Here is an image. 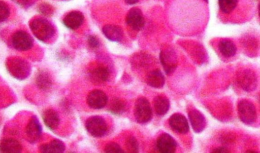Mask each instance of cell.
I'll return each mask as SVG.
<instances>
[{"label":"cell","mask_w":260,"mask_h":153,"mask_svg":"<svg viewBox=\"0 0 260 153\" xmlns=\"http://www.w3.org/2000/svg\"><path fill=\"white\" fill-rule=\"evenodd\" d=\"M169 13L174 28L183 30L201 28L207 16L205 6L201 0H174Z\"/></svg>","instance_id":"obj_1"},{"label":"cell","mask_w":260,"mask_h":153,"mask_svg":"<svg viewBox=\"0 0 260 153\" xmlns=\"http://www.w3.org/2000/svg\"><path fill=\"white\" fill-rule=\"evenodd\" d=\"M29 27L34 36L41 41L49 40L55 33L52 24L44 18L33 19L29 23Z\"/></svg>","instance_id":"obj_2"},{"label":"cell","mask_w":260,"mask_h":153,"mask_svg":"<svg viewBox=\"0 0 260 153\" xmlns=\"http://www.w3.org/2000/svg\"><path fill=\"white\" fill-rule=\"evenodd\" d=\"M6 67L8 72L19 80L27 78L31 71L30 66L26 61L16 57L9 58L6 62Z\"/></svg>","instance_id":"obj_3"},{"label":"cell","mask_w":260,"mask_h":153,"mask_svg":"<svg viewBox=\"0 0 260 153\" xmlns=\"http://www.w3.org/2000/svg\"><path fill=\"white\" fill-rule=\"evenodd\" d=\"M238 113L240 120L247 125H251L254 123L257 118L254 105L246 99H242L239 102Z\"/></svg>","instance_id":"obj_4"},{"label":"cell","mask_w":260,"mask_h":153,"mask_svg":"<svg viewBox=\"0 0 260 153\" xmlns=\"http://www.w3.org/2000/svg\"><path fill=\"white\" fill-rule=\"evenodd\" d=\"M134 116L137 121L141 124L147 123L151 119V107L149 101L145 97H140L136 100L134 106Z\"/></svg>","instance_id":"obj_5"},{"label":"cell","mask_w":260,"mask_h":153,"mask_svg":"<svg viewBox=\"0 0 260 153\" xmlns=\"http://www.w3.org/2000/svg\"><path fill=\"white\" fill-rule=\"evenodd\" d=\"M87 132L94 137H101L107 131V125L105 120L100 116H92L85 123Z\"/></svg>","instance_id":"obj_6"},{"label":"cell","mask_w":260,"mask_h":153,"mask_svg":"<svg viewBox=\"0 0 260 153\" xmlns=\"http://www.w3.org/2000/svg\"><path fill=\"white\" fill-rule=\"evenodd\" d=\"M14 48L19 51H24L30 49L33 46L34 40L31 36L24 30L15 32L12 37Z\"/></svg>","instance_id":"obj_7"},{"label":"cell","mask_w":260,"mask_h":153,"mask_svg":"<svg viewBox=\"0 0 260 153\" xmlns=\"http://www.w3.org/2000/svg\"><path fill=\"white\" fill-rule=\"evenodd\" d=\"M160 60L165 73L168 75L172 73L177 67V55L172 49L162 50L160 53Z\"/></svg>","instance_id":"obj_8"},{"label":"cell","mask_w":260,"mask_h":153,"mask_svg":"<svg viewBox=\"0 0 260 153\" xmlns=\"http://www.w3.org/2000/svg\"><path fill=\"white\" fill-rule=\"evenodd\" d=\"M237 82L243 90L252 91L256 88L257 77L254 72L250 69H245L239 74Z\"/></svg>","instance_id":"obj_9"},{"label":"cell","mask_w":260,"mask_h":153,"mask_svg":"<svg viewBox=\"0 0 260 153\" xmlns=\"http://www.w3.org/2000/svg\"><path fill=\"white\" fill-rule=\"evenodd\" d=\"M126 24L133 29L140 30L145 25V19L141 10L138 8L131 9L127 13Z\"/></svg>","instance_id":"obj_10"},{"label":"cell","mask_w":260,"mask_h":153,"mask_svg":"<svg viewBox=\"0 0 260 153\" xmlns=\"http://www.w3.org/2000/svg\"><path fill=\"white\" fill-rule=\"evenodd\" d=\"M177 145L175 140L167 133L161 134L156 141L157 149L159 152L161 153L175 152Z\"/></svg>","instance_id":"obj_11"},{"label":"cell","mask_w":260,"mask_h":153,"mask_svg":"<svg viewBox=\"0 0 260 153\" xmlns=\"http://www.w3.org/2000/svg\"><path fill=\"white\" fill-rule=\"evenodd\" d=\"M107 100V96L104 92L95 90L88 94L87 97V103L91 108L101 109L106 105Z\"/></svg>","instance_id":"obj_12"},{"label":"cell","mask_w":260,"mask_h":153,"mask_svg":"<svg viewBox=\"0 0 260 153\" xmlns=\"http://www.w3.org/2000/svg\"><path fill=\"white\" fill-rule=\"evenodd\" d=\"M171 127L175 131L181 134H185L189 130L187 120L185 117L179 113L172 114L169 121Z\"/></svg>","instance_id":"obj_13"},{"label":"cell","mask_w":260,"mask_h":153,"mask_svg":"<svg viewBox=\"0 0 260 153\" xmlns=\"http://www.w3.org/2000/svg\"><path fill=\"white\" fill-rule=\"evenodd\" d=\"M188 116L194 132L199 133L204 130L207 123L205 117L201 111L192 109L188 112Z\"/></svg>","instance_id":"obj_14"},{"label":"cell","mask_w":260,"mask_h":153,"mask_svg":"<svg viewBox=\"0 0 260 153\" xmlns=\"http://www.w3.org/2000/svg\"><path fill=\"white\" fill-rule=\"evenodd\" d=\"M42 126L35 116L29 119L26 128V134L29 140L32 142L37 141L42 134Z\"/></svg>","instance_id":"obj_15"},{"label":"cell","mask_w":260,"mask_h":153,"mask_svg":"<svg viewBox=\"0 0 260 153\" xmlns=\"http://www.w3.org/2000/svg\"><path fill=\"white\" fill-rule=\"evenodd\" d=\"M84 19V15L81 12L73 11L65 16L62 21L68 28L76 29L83 24Z\"/></svg>","instance_id":"obj_16"},{"label":"cell","mask_w":260,"mask_h":153,"mask_svg":"<svg viewBox=\"0 0 260 153\" xmlns=\"http://www.w3.org/2000/svg\"><path fill=\"white\" fill-rule=\"evenodd\" d=\"M102 32L105 37L112 42H119L123 36L121 27L114 24H107L103 26Z\"/></svg>","instance_id":"obj_17"},{"label":"cell","mask_w":260,"mask_h":153,"mask_svg":"<svg viewBox=\"0 0 260 153\" xmlns=\"http://www.w3.org/2000/svg\"><path fill=\"white\" fill-rule=\"evenodd\" d=\"M42 118L45 125L51 130H54L58 127L60 121L59 117L54 110L46 109L42 114Z\"/></svg>","instance_id":"obj_18"},{"label":"cell","mask_w":260,"mask_h":153,"mask_svg":"<svg viewBox=\"0 0 260 153\" xmlns=\"http://www.w3.org/2000/svg\"><path fill=\"white\" fill-rule=\"evenodd\" d=\"M22 151V146L19 141L13 138H7L0 142V152L18 153Z\"/></svg>","instance_id":"obj_19"},{"label":"cell","mask_w":260,"mask_h":153,"mask_svg":"<svg viewBox=\"0 0 260 153\" xmlns=\"http://www.w3.org/2000/svg\"><path fill=\"white\" fill-rule=\"evenodd\" d=\"M65 150L63 142L59 139H54L49 143L43 144L40 146V150L44 153H60Z\"/></svg>","instance_id":"obj_20"},{"label":"cell","mask_w":260,"mask_h":153,"mask_svg":"<svg viewBox=\"0 0 260 153\" xmlns=\"http://www.w3.org/2000/svg\"><path fill=\"white\" fill-rule=\"evenodd\" d=\"M164 75L159 69L154 70L149 73L147 77V83L151 87L160 88L165 84Z\"/></svg>","instance_id":"obj_21"},{"label":"cell","mask_w":260,"mask_h":153,"mask_svg":"<svg viewBox=\"0 0 260 153\" xmlns=\"http://www.w3.org/2000/svg\"><path fill=\"white\" fill-rule=\"evenodd\" d=\"M218 49L221 54L225 57H231L234 56L237 51L235 44L228 39L220 41L218 44Z\"/></svg>","instance_id":"obj_22"},{"label":"cell","mask_w":260,"mask_h":153,"mask_svg":"<svg viewBox=\"0 0 260 153\" xmlns=\"http://www.w3.org/2000/svg\"><path fill=\"white\" fill-rule=\"evenodd\" d=\"M153 104L156 113L159 116L165 114L170 107L169 99L165 96L159 95L155 97Z\"/></svg>","instance_id":"obj_23"},{"label":"cell","mask_w":260,"mask_h":153,"mask_svg":"<svg viewBox=\"0 0 260 153\" xmlns=\"http://www.w3.org/2000/svg\"><path fill=\"white\" fill-rule=\"evenodd\" d=\"M37 85L42 90H47L50 88L52 82L49 74L44 71L38 72L36 77Z\"/></svg>","instance_id":"obj_24"},{"label":"cell","mask_w":260,"mask_h":153,"mask_svg":"<svg viewBox=\"0 0 260 153\" xmlns=\"http://www.w3.org/2000/svg\"><path fill=\"white\" fill-rule=\"evenodd\" d=\"M126 108L124 101L119 98H115L112 100L110 104L109 111L112 114L120 115L122 114Z\"/></svg>","instance_id":"obj_25"},{"label":"cell","mask_w":260,"mask_h":153,"mask_svg":"<svg viewBox=\"0 0 260 153\" xmlns=\"http://www.w3.org/2000/svg\"><path fill=\"white\" fill-rule=\"evenodd\" d=\"M238 0H218L221 11L225 14L232 12L236 7Z\"/></svg>","instance_id":"obj_26"},{"label":"cell","mask_w":260,"mask_h":153,"mask_svg":"<svg viewBox=\"0 0 260 153\" xmlns=\"http://www.w3.org/2000/svg\"><path fill=\"white\" fill-rule=\"evenodd\" d=\"M92 75L99 81L105 82L109 78L110 72L107 67L100 66L94 69Z\"/></svg>","instance_id":"obj_27"},{"label":"cell","mask_w":260,"mask_h":153,"mask_svg":"<svg viewBox=\"0 0 260 153\" xmlns=\"http://www.w3.org/2000/svg\"><path fill=\"white\" fill-rule=\"evenodd\" d=\"M125 145L128 152L136 153L139 151L138 142L133 136H131L126 138Z\"/></svg>","instance_id":"obj_28"},{"label":"cell","mask_w":260,"mask_h":153,"mask_svg":"<svg viewBox=\"0 0 260 153\" xmlns=\"http://www.w3.org/2000/svg\"><path fill=\"white\" fill-rule=\"evenodd\" d=\"M10 10L8 5L3 1H0V22H4L9 17Z\"/></svg>","instance_id":"obj_29"},{"label":"cell","mask_w":260,"mask_h":153,"mask_svg":"<svg viewBox=\"0 0 260 153\" xmlns=\"http://www.w3.org/2000/svg\"><path fill=\"white\" fill-rule=\"evenodd\" d=\"M38 10L42 15L48 17L51 16L54 12L52 6L46 3L40 4L38 6Z\"/></svg>","instance_id":"obj_30"},{"label":"cell","mask_w":260,"mask_h":153,"mask_svg":"<svg viewBox=\"0 0 260 153\" xmlns=\"http://www.w3.org/2000/svg\"><path fill=\"white\" fill-rule=\"evenodd\" d=\"M104 151L107 153H121L124 152L120 146L115 142L107 144L105 147Z\"/></svg>","instance_id":"obj_31"},{"label":"cell","mask_w":260,"mask_h":153,"mask_svg":"<svg viewBox=\"0 0 260 153\" xmlns=\"http://www.w3.org/2000/svg\"><path fill=\"white\" fill-rule=\"evenodd\" d=\"M87 42L88 45L91 48H97L100 46L99 39L95 35H90L88 37Z\"/></svg>","instance_id":"obj_32"},{"label":"cell","mask_w":260,"mask_h":153,"mask_svg":"<svg viewBox=\"0 0 260 153\" xmlns=\"http://www.w3.org/2000/svg\"><path fill=\"white\" fill-rule=\"evenodd\" d=\"M18 5L24 7H28L31 6L34 0H12Z\"/></svg>","instance_id":"obj_33"},{"label":"cell","mask_w":260,"mask_h":153,"mask_svg":"<svg viewBox=\"0 0 260 153\" xmlns=\"http://www.w3.org/2000/svg\"><path fill=\"white\" fill-rule=\"evenodd\" d=\"M211 152H214V153L215 152L223 153V152H230V151H229V150L228 149H227L226 148H225L224 147H218L215 148L214 149H213Z\"/></svg>","instance_id":"obj_34"},{"label":"cell","mask_w":260,"mask_h":153,"mask_svg":"<svg viewBox=\"0 0 260 153\" xmlns=\"http://www.w3.org/2000/svg\"><path fill=\"white\" fill-rule=\"evenodd\" d=\"M125 2L128 5H134L136 4L139 0H124Z\"/></svg>","instance_id":"obj_35"},{"label":"cell","mask_w":260,"mask_h":153,"mask_svg":"<svg viewBox=\"0 0 260 153\" xmlns=\"http://www.w3.org/2000/svg\"><path fill=\"white\" fill-rule=\"evenodd\" d=\"M247 152H251H251H253V153H256V152H256V151H253V150H248V151H247Z\"/></svg>","instance_id":"obj_36"},{"label":"cell","mask_w":260,"mask_h":153,"mask_svg":"<svg viewBox=\"0 0 260 153\" xmlns=\"http://www.w3.org/2000/svg\"><path fill=\"white\" fill-rule=\"evenodd\" d=\"M203 1H205V2H208V0H203Z\"/></svg>","instance_id":"obj_37"}]
</instances>
